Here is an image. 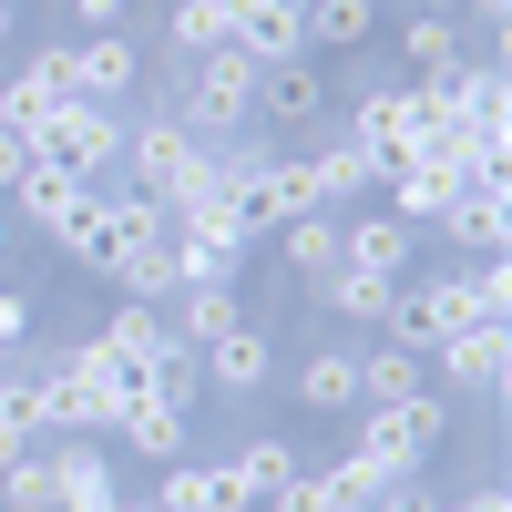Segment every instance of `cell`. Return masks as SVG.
I'll return each instance as SVG.
<instances>
[{"label":"cell","instance_id":"1","mask_svg":"<svg viewBox=\"0 0 512 512\" xmlns=\"http://www.w3.org/2000/svg\"><path fill=\"white\" fill-rule=\"evenodd\" d=\"M226 205H236V236H287L297 216H318V185H308V164H287V154H246L226 164Z\"/></svg>","mask_w":512,"mask_h":512},{"label":"cell","instance_id":"2","mask_svg":"<svg viewBox=\"0 0 512 512\" xmlns=\"http://www.w3.org/2000/svg\"><path fill=\"white\" fill-rule=\"evenodd\" d=\"M461 328H502V318L482 308L472 267H441L431 287H400V297H390V349H451Z\"/></svg>","mask_w":512,"mask_h":512},{"label":"cell","instance_id":"3","mask_svg":"<svg viewBox=\"0 0 512 512\" xmlns=\"http://www.w3.org/2000/svg\"><path fill=\"white\" fill-rule=\"evenodd\" d=\"M246 113H256V62L226 41V52H205V62H195V82H185V113H175V123H185L195 144H216V134H236Z\"/></svg>","mask_w":512,"mask_h":512},{"label":"cell","instance_id":"4","mask_svg":"<svg viewBox=\"0 0 512 512\" xmlns=\"http://www.w3.org/2000/svg\"><path fill=\"white\" fill-rule=\"evenodd\" d=\"M52 175H72V185H103L113 175V154H123V123L103 113V103H62L52 123H41V144H31Z\"/></svg>","mask_w":512,"mask_h":512},{"label":"cell","instance_id":"5","mask_svg":"<svg viewBox=\"0 0 512 512\" xmlns=\"http://www.w3.org/2000/svg\"><path fill=\"white\" fill-rule=\"evenodd\" d=\"M62 103H82L72 93V41H41V52L0 82V134H21V144H41V123H52Z\"/></svg>","mask_w":512,"mask_h":512},{"label":"cell","instance_id":"6","mask_svg":"<svg viewBox=\"0 0 512 512\" xmlns=\"http://www.w3.org/2000/svg\"><path fill=\"white\" fill-rule=\"evenodd\" d=\"M41 431L52 441H82V431H113V390L93 369H82V349L62 369H41Z\"/></svg>","mask_w":512,"mask_h":512},{"label":"cell","instance_id":"7","mask_svg":"<svg viewBox=\"0 0 512 512\" xmlns=\"http://www.w3.org/2000/svg\"><path fill=\"white\" fill-rule=\"evenodd\" d=\"M205 164H216V154H205L185 123H144V134H134V195H154V205H164V195H185Z\"/></svg>","mask_w":512,"mask_h":512},{"label":"cell","instance_id":"8","mask_svg":"<svg viewBox=\"0 0 512 512\" xmlns=\"http://www.w3.org/2000/svg\"><path fill=\"white\" fill-rule=\"evenodd\" d=\"M134 82H144V62H134V41H123V31H82V41H72V93H82V103L113 113Z\"/></svg>","mask_w":512,"mask_h":512},{"label":"cell","instance_id":"9","mask_svg":"<svg viewBox=\"0 0 512 512\" xmlns=\"http://www.w3.org/2000/svg\"><path fill=\"white\" fill-rule=\"evenodd\" d=\"M195 369H205V390H267V369H277V338L267 328H256V318H236L226 338H216V349H195Z\"/></svg>","mask_w":512,"mask_h":512},{"label":"cell","instance_id":"10","mask_svg":"<svg viewBox=\"0 0 512 512\" xmlns=\"http://www.w3.org/2000/svg\"><path fill=\"white\" fill-rule=\"evenodd\" d=\"M349 144H359V154L379 164V185H390L400 164L420 154V144H410V93H390V82H369V93H359V134H349Z\"/></svg>","mask_w":512,"mask_h":512},{"label":"cell","instance_id":"11","mask_svg":"<svg viewBox=\"0 0 512 512\" xmlns=\"http://www.w3.org/2000/svg\"><path fill=\"white\" fill-rule=\"evenodd\" d=\"M226 41H236V52H246L256 72L308 52V41H297V0H236V11H226Z\"/></svg>","mask_w":512,"mask_h":512},{"label":"cell","instance_id":"12","mask_svg":"<svg viewBox=\"0 0 512 512\" xmlns=\"http://www.w3.org/2000/svg\"><path fill=\"white\" fill-rule=\"evenodd\" d=\"M41 472H52V512H93L113 502V461L93 441H41Z\"/></svg>","mask_w":512,"mask_h":512},{"label":"cell","instance_id":"13","mask_svg":"<svg viewBox=\"0 0 512 512\" xmlns=\"http://www.w3.org/2000/svg\"><path fill=\"white\" fill-rule=\"evenodd\" d=\"M52 236H62V256H72V267H113V256H123V236H113V205H103V185H82L72 205H62V216H52Z\"/></svg>","mask_w":512,"mask_h":512},{"label":"cell","instance_id":"14","mask_svg":"<svg viewBox=\"0 0 512 512\" xmlns=\"http://www.w3.org/2000/svg\"><path fill=\"white\" fill-rule=\"evenodd\" d=\"M379 31V0H297V41L308 52H359Z\"/></svg>","mask_w":512,"mask_h":512},{"label":"cell","instance_id":"15","mask_svg":"<svg viewBox=\"0 0 512 512\" xmlns=\"http://www.w3.org/2000/svg\"><path fill=\"white\" fill-rule=\"evenodd\" d=\"M431 359H441V379H451V390H502L512 338H502V328H461L451 349H431Z\"/></svg>","mask_w":512,"mask_h":512},{"label":"cell","instance_id":"16","mask_svg":"<svg viewBox=\"0 0 512 512\" xmlns=\"http://www.w3.org/2000/svg\"><path fill=\"white\" fill-rule=\"evenodd\" d=\"M154 512H246V502H236V482H226V461H164Z\"/></svg>","mask_w":512,"mask_h":512},{"label":"cell","instance_id":"17","mask_svg":"<svg viewBox=\"0 0 512 512\" xmlns=\"http://www.w3.org/2000/svg\"><path fill=\"white\" fill-rule=\"evenodd\" d=\"M226 482H236V502H246V512H267V502H277V492L297 482V451H287V441H267V431H256V441H246V451L226 461Z\"/></svg>","mask_w":512,"mask_h":512},{"label":"cell","instance_id":"18","mask_svg":"<svg viewBox=\"0 0 512 512\" xmlns=\"http://www.w3.org/2000/svg\"><path fill=\"white\" fill-rule=\"evenodd\" d=\"M318 103H328V82H318V62H308V52L256 72V113H277V123H308Z\"/></svg>","mask_w":512,"mask_h":512},{"label":"cell","instance_id":"19","mask_svg":"<svg viewBox=\"0 0 512 512\" xmlns=\"http://www.w3.org/2000/svg\"><path fill=\"white\" fill-rule=\"evenodd\" d=\"M420 390H431V379H420V349H359V410H400Z\"/></svg>","mask_w":512,"mask_h":512},{"label":"cell","instance_id":"20","mask_svg":"<svg viewBox=\"0 0 512 512\" xmlns=\"http://www.w3.org/2000/svg\"><path fill=\"white\" fill-rule=\"evenodd\" d=\"M338 267H379V277H400V267H410V226H400V216H359V226H338Z\"/></svg>","mask_w":512,"mask_h":512},{"label":"cell","instance_id":"21","mask_svg":"<svg viewBox=\"0 0 512 512\" xmlns=\"http://www.w3.org/2000/svg\"><path fill=\"white\" fill-rule=\"evenodd\" d=\"M318 287H328V308L349 318V328H379V318H390V297H400V277H379V267H328Z\"/></svg>","mask_w":512,"mask_h":512},{"label":"cell","instance_id":"22","mask_svg":"<svg viewBox=\"0 0 512 512\" xmlns=\"http://www.w3.org/2000/svg\"><path fill=\"white\" fill-rule=\"evenodd\" d=\"M164 256H175V287H236V256H246V246H236V236H185V226H175V236H164Z\"/></svg>","mask_w":512,"mask_h":512},{"label":"cell","instance_id":"23","mask_svg":"<svg viewBox=\"0 0 512 512\" xmlns=\"http://www.w3.org/2000/svg\"><path fill=\"white\" fill-rule=\"evenodd\" d=\"M113 431H123V441H134L144 461H185V410H175V400H154V390H144L134 410H123V420H113Z\"/></svg>","mask_w":512,"mask_h":512},{"label":"cell","instance_id":"24","mask_svg":"<svg viewBox=\"0 0 512 512\" xmlns=\"http://www.w3.org/2000/svg\"><path fill=\"white\" fill-rule=\"evenodd\" d=\"M236 318H246V308H236V287H185V308L164 318V328H175L185 349H216V338H226Z\"/></svg>","mask_w":512,"mask_h":512},{"label":"cell","instance_id":"25","mask_svg":"<svg viewBox=\"0 0 512 512\" xmlns=\"http://www.w3.org/2000/svg\"><path fill=\"white\" fill-rule=\"evenodd\" d=\"M297 400L308 410H359V349H318L297 369Z\"/></svg>","mask_w":512,"mask_h":512},{"label":"cell","instance_id":"26","mask_svg":"<svg viewBox=\"0 0 512 512\" xmlns=\"http://www.w3.org/2000/svg\"><path fill=\"white\" fill-rule=\"evenodd\" d=\"M103 277H113L123 297H134V308H154V297H175V256H164V236H154V246H123Z\"/></svg>","mask_w":512,"mask_h":512},{"label":"cell","instance_id":"27","mask_svg":"<svg viewBox=\"0 0 512 512\" xmlns=\"http://www.w3.org/2000/svg\"><path fill=\"white\" fill-rule=\"evenodd\" d=\"M400 52H410V72H420V82H451V72H461V41H451V11H420V21L400 31Z\"/></svg>","mask_w":512,"mask_h":512},{"label":"cell","instance_id":"28","mask_svg":"<svg viewBox=\"0 0 512 512\" xmlns=\"http://www.w3.org/2000/svg\"><path fill=\"white\" fill-rule=\"evenodd\" d=\"M451 226H461V246L472 256H502V236H512V205H502V185H472L451 205Z\"/></svg>","mask_w":512,"mask_h":512},{"label":"cell","instance_id":"29","mask_svg":"<svg viewBox=\"0 0 512 512\" xmlns=\"http://www.w3.org/2000/svg\"><path fill=\"white\" fill-rule=\"evenodd\" d=\"M308 185H318V205H349V195H369V185H379V164H369L359 144H328V154L308 164Z\"/></svg>","mask_w":512,"mask_h":512},{"label":"cell","instance_id":"30","mask_svg":"<svg viewBox=\"0 0 512 512\" xmlns=\"http://www.w3.org/2000/svg\"><path fill=\"white\" fill-rule=\"evenodd\" d=\"M164 21H175V52H185V62L226 52V0H175V11H164Z\"/></svg>","mask_w":512,"mask_h":512},{"label":"cell","instance_id":"31","mask_svg":"<svg viewBox=\"0 0 512 512\" xmlns=\"http://www.w3.org/2000/svg\"><path fill=\"white\" fill-rule=\"evenodd\" d=\"M11 195H21V216H41V226H52V216H62V205L82 195V185H72V175H52V164H41V154H31V164H21V185H11Z\"/></svg>","mask_w":512,"mask_h":512},{"label":"cell","instance_id":"32","mask_svg":"<svg viewBox=\"0 0 512 512\" xmlns=\"http://www.w3.org/2000/svg\"><path fill=\"white\" fill-rule=\"evenodd\" d=\"M287 256H297L308 277H328V267H338V216H297V226H287Z\"/></svg>","mask_w":512,"mask_h":512},{"label":"cell","instance_id":"33","mask_svg":"<svg viewBox=\"0 0 512 512\" xmlns=\"http://www.w3.org/2000/svg\"><path fill=\"white\" fill-rule=\"evenodd\" d=\"M0 502H11V512H52V472H41V451H21L11 472H0Z\"/></svg>","mask_w":512,"mask_h":512},{"label":"cell","instance_id":"34","mask_svg":"<svg viewBox=\"0 0 512 512\" xmlns=\"http://www.w3.org/2000/svg\"><path fill=\"white\" fill-rule=\"evenodd\" d=\"M0 431H21V441H52V431H41V379H0Z\"/></svg>","mask_w":512,"mask_h":512},{"label":"cell","instance_id":"35","mask_svg":"<svg viewBox=\"0 0 512 512\" xmlns=\"http://www.w3.org/2000/svg\"><path fill=\"white\" fill-rule=\"evenodd\" d=\"M31 318H41L31 297H21V287H0V349H21V338H31Z\"/></svg>","mask_w":512,"mask_h":512},{"label":"cell","instance_id":"36","mask_svg":"<svg viewBox=\"0 0 512 512\" xmlns=\"http://www.w3.org/2000/svg\"><path fill=\"white\" fill-rule=\"evenodd\" d=\"M72 11L93 21V31H113V21H123V0H72Z\"/></svg>","mask_w":512,"mask_h":512},{"label":"cell","instance_id":"37","mask_svg":"<svg viewBox=\"0 0 512 512\" xmlns=\"http://www.w3.org/2000/svg\"><path fill=\"white\" fill-rule=\"evenodd\" d=\"M451 512H512V502H502V492H492V482H482V492H472V502H451Z\"/></svg>","mask_w":512,"mask_h":512},{"label":"cell","instance_id":"38","mask_svg":"<svg viewBox=\"0 0 512 512\" xmlns=\"http://www.w3.org/2000/svg\"><path fill=\"white\" fill-rule=\"evenodd\" d=\"M21 451H41V441H21V431H0V472H11V461H21Z\"/></svg>","mask_w":512,"mask_h":512},{"label":"cell","instance_id":"39","mask_svg":"<svg viewBox=\"0 0 512 512\" xmlns=\"http://www.w3.org/2000/svg\"><path fill=\"white\" fill-rule=\"evenodd\" d=\"M93 512H154V502H134V492H113V502H93Z\"/></svg>","mask_w":512,"mask_h":512},{"label":"cell","instance_id":"40","mask_svg":"<svg viewBox=\"0 0 512 512\" xmlns=\"http://www.w3.org/2000/svg\"><path fill=\"white\" fill-rule=\"evenodd\" d=\"M11 21H21V11H11V0H0V41H11Z\"/></svg>","mask_w":512,"mask_h":512},{"label":"cell","instance_id":"41","mask_svg":"<svg viewBox=\"0 0 512 512\" xmlns=\"http://www.w3.org/2000/svg\"><path fill=\"white\" fill-rule=\"evenodd\" d=\"M420 11H451V0H420Z\"/></svg>","mask_w":512,"mask_h":512},{"label":"cell","instance_id":"42","mask_svg":"<svg viewBox=\"0 0 512 512\" xmlns=\"http://www.w3.org/2000/svg\"><path fill=\"white\" fill-rule=\"evenodd\" d=\"M0 246H11V216H0Z\"/></svg>","mask_w":512,"mask_h":512},{"label":"cell","instance_id":"43","mask_svg":"<svg viewBox=\"0 0 512 512\" xmlns=\"http://www.w3.org/2000/svg\"><path fill=\"white\" fill-rule=\"evenodd\" d=\"M226 11H236V0H226Z\"/></svg>","mask_w":512,"mask_h":512}]
</instances>
